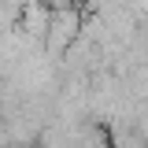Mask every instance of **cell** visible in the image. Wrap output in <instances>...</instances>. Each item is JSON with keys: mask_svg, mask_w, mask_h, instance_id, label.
Here are the masks:
<instances>
[{"mask_svg": "<svg viewBox=\"0 0 148 148\" xmlns=\"http://www.w3.org/2000/svg\"><path fill=\"white\" fill-rule=\"evenodd\" d=\"M37 4H41L48 15H52V11H67V8H78V0H37Z\"/></svg>", "mask_w": 148, "mask_h": 148, "instance_id": "2", "label": "cell"}, {"mask_svg": "<svg viewBox=\"0 0 148 148\" xmlns=\"http://www.w3.org/2000/svg\"><path fill=\"white\" fill-rule=\"evenodd\" d=\"M82 37V15L74 11V8H67V11H52L48 15V30H45V56L48 59H63L67 56V48H71L74 41Z\"/></svg>", "mask_w": 148, "mask_h": 148, "instance_id": "1", "label": "cell"}]
</instances>
